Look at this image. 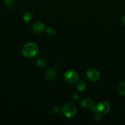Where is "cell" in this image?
I'll return each instance as SVG.
<instances>
[{"instance_id": "obj_6", "label": "cell", "mask_w": 125, "mask_h": 125, "mask_svg": "<svg viewBox=\"0 0 125 125\" xmlns=\"http://www.w3.org/2000/svg\"><path fill=\"white\" fill-rule=\"evenodd\" d=\"M45 30V26L44 23L40 21L36 22L33 26V31L36 34H40Z\"/></svg>"}, {"instance_id": "obj_1", "label": "cell", "mask_w": 125, "mask_h": 125, "mask_svg": "<svg viewBox=\"0 0 125 125\" xmlns=\"http://www.w3.org/2000/svg\"><path fill=\"white\" fill-rule=\"evenodd\" d=\"M39 52V47L34 42H28L23 45L22 49V53L27 58L35 57Z\"/></svg>"}, {"instance_id": "obj_3", "label": "cell", "mask_w": 125, "mask_h": 125, "mask_svg": "<svg viewBox=\"0 0 125 125\" xmlns=\"http://www.w3.org/2000/svg\"><path fill=\"white\" fill-rule=\"evenodd\" d=\"M64 78L69 84H74L77 83L78 80V74L74 70H69L66 71V73L64 74Z\"/></svg>"}, {"instance_id": "obj_5", "label": "cell", "mask_w": 125, "mask_h": 125, "mask_svg": "<svg viewBox=\"0 0 125 125\" xmlns=\"http://www.w3.org/2000/svg\"><path fill=\"white\" fill-rule=\"evenodd\" d=\"M87 78L91 81H97L100 78V73L99 71L96 69H90L88 70L86 73Z\"/></svg>"}, {"instance_id": "obj_12", "label": "cell", "mask_w": 125, "mask_h": 125, "mask_svg": "<svg viewBox=\"0 0 125 125\" xmlns=\"http://www.w3.org/2000/svg\"><path fill=\"white\" fill-rule=\"evenodd\" d=\"M33 18V15L29 12H25L23 14V19L25 22L30 21Z\"/></svg>"}, {"instance_id": "obj_4", "label": "cell", "mask_w": 125, "mask_h": 125, "mask_svg": "<svg viewBox=\"0 0 125 125\" xmlns=\"http://www.w3.org/2000/svg\"><path fill=\"white\" fill-rule=\"evenodd\" d=\"M97 111L102 114H107L110 111V105L108 102L105 101H102L99 102L96 106Z\"/></svg>"}, {"instance_id": "obj_11", "label": "cell", "mask_w": 125, "mask_h": 125, "mask_svg": "<svg viewBox=\"0 0 125 125\" xmlns=\"http://www.w3.org/2000/svg\"><path fill=\"white\" fill-rule=\"evenodd\" d=\"M77 89L80 92L84 91L86 89L85 83L83 81H78L77 84Z\"/></svg>"}, {"instance_id": "obj_17", "label": "cell", "mask_w": 125, "mask_h": 125, "mask_svg": "<svg viewBox=\"0 0 125 125\" xmlns=\"http://www.w3.org/2000/svg\"><path fill=\"white\" fill-rule=\"evenodd\" d=\"M72 98L75 100H78V99L79 98V96H78V95L77 94H74L73 95H72Z\"/></svg>"}, {"instance_id": "obj_10", "label": "cell", "mask_w": 125, "mask_h": 125, "mask_svg": "<svg viewBox=\"0 0 125 125\" xmlns=\"http://www.w3.org/2000/svg\"><path fill=\"white\" fill-rule=\"evenodd\" d=\"M36 64L37 65L39 66V67H41V68L45 67L47 65L46 60L44 57H39L36 61Z\"/></svg>"}, {"instance_id": "obj_15", "label": "cell", "mask_w": 125, "mask_h": 125, "mask_svg": "<svg viewBox=\"0 0 125 125\" xmlns=\"http://www.w3.org/2000/svg\"><path fill=\"white\" fill-rule=\"evenodd\" d=\"M94 118L96 121H98V122L102 120V119L103 118V114H102L100 112H98L94 115Z\"/></svg>"}, {"instance_id": "obj_8", "label": "cell", "mask_w": 125, "mask_h": 125, "mask_svg": "<svg viewBox=\"0 0 125 125\" xmlns=\"http://www.w3.org/2000/svg\"><path fill=\"white\" fill-rule=\"evenodd\" d=\"M56 71L54 68H49L47 70L46 73H45V78L47 80L51 81L54 80L55 78H56Z\"/></svg>"}, {"instance_id": "obj_7", "label": "cell", "mask_w": 125, "mask_h": 125, "mask_svg": "<svg viewBox=\"0 0 125 125\" xmlns=\"http://www.w3.org/2000/svg\"><path fill=\"white\" fill-rule=\"evenodd\" d=\"M81 105L82 107L87 109H91L94 105V101L89 98H85L81 101Z\"/></svg>"}, {"instance_id": "obj_9", "label": "cell", "mask_w": 125, "mask_h": 125, "mask_svg": "<svg viewBox=\"0 0 125 125\" xmlns=\"http://www.w3.org/2000/svg\"><path fill=\"white\" fill-rule=\"evenodd\" d=\"M117 92L121 96L125 95V82H121L118 85Z\"/></svg>"}, {"instance_id": "obj_16", "label": "cell", "mask_w": 125, "mask_h": 125, "mask_svg": "<svg viewBox=\"0 0 125 125\" xmlns=\"http://www.w3.org/2000/svg\"><path fill=\"white\" fill-rule=\"evenodd\" d=\"M60 112V109L58 107H55L53 109V113L55 115H58Z\"/></svg>"}, {"instance_id": "obj_2", "label": "cell", "mask_w": 125, "mask_h": 125, "mask_svg": "<svg viewBox=\"0 0 125 125\" xmlns=\"http://www.w3.org/2000/svg\"><path fill=\"white\" fill-rule=\"evenodd\" d=\"M77 107L75 104L72 103H67L65 104L62 109V114L67 118H71L76 114Z\"/></svg>"}, {"instance_id": "obj_13", "label": "cell", "mask_w": 125, "mask_h": 125, "mask_svg": "<svg viewBox=\"0 0 125 125\" xmlns=\"http://www.w3.org/2000/svg\"><path fill=\"white\" fill-rule=\"evenodd\" d=\"M5 5L7 6L8 8H13L15 5V0H5L4 1Z\"/></svg>"}, {"instance_id": "obj_14", "label": "cell", "mask_w": 125, "mask_h": 125, "mask_svg": "<svg viewBox=\"0 0 125 125\" xmlns=\"http://www.w3.org/2000/svg\"><path fill=\"white\" fill-rule=\"evenodd\" d=\"M45 31H46L47 34L49 35H50V36L55 35V29L53 28H51V27H49V28H47V29H45Z\"/></svg>"}, {"instance_id": "obj_18", "label": "cell", "mask_w": 125, "mask_h": 125, "mask_svg": "<svg viewBox=\"0 0 125 125\" xmlns=\"http://www.w3.org/2000/svg\"><path fill=\"white\" fill-rule=\"evenodd\" d=\"M121 22L123 24H125V15L123 16L121 18Z\"/></svg>"}]
</instances>
